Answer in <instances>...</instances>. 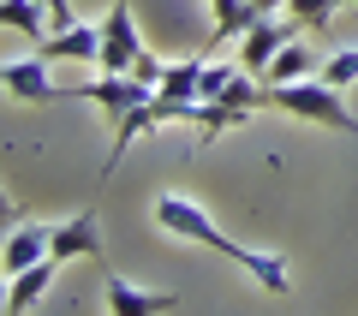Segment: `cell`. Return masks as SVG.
Wrapping results in <instances>:
<instances>
[{
  "label": "cell",
  "instance_id": "obj_1",
  "mask_svg": "<svg viewBox=\"0 0 358 316\" xmlns=\"http://www.w3.org/2000/svg\"><path fill=\"white\" fill-rule=\"evenodd\" d=\"M155 227H162L167 239H185V245H203V251H221L227 263H239V268H245V257H251V245L227 239V233L215 227V215H209L197 197H185V191L155 197Z\"/></svg>",
  "mask_w": 358,
  "mask_h": 316
},
{
  "label": "cell",
  "instance_id": "obj_2",
  "mask_svg": "<svg viewBox=\"0 0 358 316\" xmlns=\"http://www.w3.org/2000/svg\"><path fill=\"white\" fill-rule=\"evenodd\" d=\"M268 108H281V114H293V120H310V126H329V131H358V114L346 108V89H334L329 78L268 84Z\"/></svg>",
  "mask_w": 358,
  "mask_h": 316
},
{
  "label": "cell",
  "instance_id": "obj_3",
  "mask_svg": "<svg viewBox=\"0 0 358 316\" xmlns=\"http://www.w3.org/2000/svg\"><path fill=\"white\" fill-rule=\"evenodd\" d=\"M293 36H305L293 13H268V18H257V24L245 30V36H239V66H245V72H257V78H263V72H268V60H275V54H281L287 42H293Z\"/></svg>",
  "mask_w": 358,
  "mask_h": 316
},
{
  "label": "cell",
  "instance_id": "obj_4",
  "mask_svg": "<svg viewBox=\"0 0 358 316\" xmlns=\"http://www.w3.org/2000/svg\"><path fill=\"white\" fill-rule=\"evenodd\" d=\"M138 54H143V42H138V18H131V6L126 0H114L102 13V72H131L138 66Z\"/></svg>",
  "mask_w": 358,
  "mask_h": 316
},
{
  "label": "cell",
  "instance_id": "obj_5",
  "mask_svg": "<svg viewBox=\"0 0 358 316\" xmlns=\"http://www.w3.org/2000/svg\"><path fill=\"white\" fill-rule=\"evenodd\" d=\"M48 66H54L48 54H24V60H6V72H0V78H6V96H13V101H30V108H48V101H60L66 89L54 84Z\"/></svg>",
  "mask_w": 358,
  "mask_h": 316
},
{
  "label": "cell",
  "instance_id": "obj_6",
  "mask_svg": "<svg viewBox=\"0 0 358 316\" xmlns=\"http://www.w3.org/2000/svg\"><path fill=\"white\" fill-rule=\"evenodd\" d=\"M78 96H90L96 108H102L108 120H126L138 101H150L155 96V84H143V78H131V72H102L96 84H84Z\"/></svg>",
  "mask_w": 358,
  "mask_h": 316
},
{
  "label": "cell",
  "instance_id": "obj_7",
  "mask_svg": "<svg viewBox=\"0 0 358 316\" xmlns=\"http://www.w3.org/2000/svg\"><path fill=\"white\" fill-rule=\"evenodd\" d=\"M36 54H48V60H72V66H96V60H102V24L72 18L66 30H48V36L36 42Z\"/></svg>",
  "mask_w": 358,
  "mask_h": 316
},
{
  "label": "cell",
  "instance_id": "obj_8",
  "mask_svg": "<svg viewBox=\"0 0 358 316\" xmlns=\"http://www.w3.org/2000/svg\"><path fill=\"white\" fill-rule=\"evenodd\" d=\"M102 304H108L114 316H162V310H173V304H179V292H150V287H131V280L108 275Z\"/></svg>",
  "mask_w": 358,
  "mask_h": 316
},
{
  "label": "cell",
  "instance_id": "obj_9",
  "mask_svg": "<svg viewBox=\"0 0 358 316\" xmlns=\"http://www.w3.org/2000/svg\"><path fill=\"white\" fill-rule=\"evenodd\" d=\"M54 257L60 263H72V257H102V221L90 215V209L54 221Z\"/></svg>",
  "mask_w": 358,
  "mask_h": 316
},
{
  "label": "cell",
  "instance_id": "obj_10",
  "mask_svg": "<svg viewBox=\"0 0 358 316\" xmlns=\"http://www.w3.org/2000/svg\"><path fill=\"white\" fill-rule=\"evenodd\" d=\"M60 268H66L60 257H42V263H30V268H18V275H6V316L30 310V304L54 287V275H60Z\"/></svg>",
  "mask_w": 358,
  "mask_h": 316
},
{
  "label": "cell",
  "instance_id": "obj_11",
  "mask_svg": "<svg viewBox=\"0 0 358 316\" xmlns=\"http://www.w3.org/2000/svg\"><path fill=\"white\" fill-rule=\"evenodd\" d=\"M6 275H18V268L42 263V257H54V227H42V221H24V227L6 233Z\"/></svg>",
  "mask_w": 358,
  "mask_h": 316
},
{
  "label": "cell",
  "instance_id": "obj_12",
  "mask_svg": "<svg viewBox=\"0 0 358 316\" xmlns=\"http://www.w3.org/2000/svg\"><path fill=\"white\" fill-rule=\"evenodd\" d=\"M322 72V54L310 48V42H287L281 54H275V60H268V72H263V84H293V78H317Z\"/></svg>",
  "mask_w": 358,
  "mask_h": 316
},
{
  "label": "cell",
  "instance_id": "obj_13",
  "mask_svg": "<svg viewBox=\"0 0 358 316\" xmlns=\"http://www.w3.org/2000/svg\"><path fill=\"white\" fill-rule=\"evenodd\" d=\"M0 24H6V30H24L30 42H42L54 30L48 13H42V0H0Z\"/></svg>",
  "mask_w": 358,
  "mask_h": 316
},
{
  "label": "cell",
  "instance_id": "obj_14",
  "mask_svg": "<svg viewBox=\"0 0 358 316\" xmlns=\"http://www.w3.org/2000/svg\"><path fill=\"white\" fill-rule=\"evenodd\" d=\"M245 275H251L263 292H293V268H287V257H275V251H251L245 257Z\"/></svg>",
  "mask_w": 358,
  "mask_h": 316
},
{
  "label": "cell",
  "instance_id": "obj_15",
  "mask_svg": "<svg viewBox=\"0 0 358 316\" xmlns=\"http://www.w3.org/2000/svg\"><path fill=\"white\" fill-rule=\"evenodd\" d=\"M317 78H329L334 89H352L358 84V48H334V54H322V72Z\"/></svg>",
  "mask_w": 358,
  "mask_h": 316
},
{
  "label": "cell",
  "instance_id": "obj_16",
  "mask_svg": "<svg viewBox=\"0 0 358 316\" xmlns=\"http://www.w3.org/2000/svg\"><path fill=\"white\" fill-rule=\"evenodd\" d=\"M334 6H341V0H287V13L299 18V30H329V18H334Z\"/></svg>",
  "mask_w": 358,
  "mask_h": 316
},
{
  "label": "cell",
  "instance_id": "obj_17",
  "mask_svg": "<svg viewBox=\"0 0 358 316\" xmlns=\"http://www.w3.org/2000/svg\"><path fill=\"white\" fill-rule=\"evenodd\" d=\"M162 72H167V60H162V54H150V48H143L138 66H131V78H143V84H162Z\"/></svg>",
  "mask_w": 358,
  "mask_h": 316
},
{
  "label": "cell",
  "instance_id": "obj_18",
  "mask_svg": "<svg viewBox=\"0 0 358 316\" xmlns=\"http://www.w3.org/2000/svg\"><path fill=\"white\" fill-rule=\"evenodd\" d=\"M42 13H48L54 30H66V24H72V0H42Z\"/></svg>",
  "mask_w": 358,
  "mask_h": 316
},
{
  "label": "cell",
  "instance_id": "obj_19",
  "mask_svg": "<svg viewBox=\"0 0 358 316\" xmlns=\"http://www.w3.org/2000/svg\"><path fill=\"white\" fill-rule=\"evenodd\" d=\"M341 6H358V0H341Z\"/></svg>",
  "mask_w": 358,
  "mask_h": 316
}]
</instances>
